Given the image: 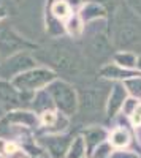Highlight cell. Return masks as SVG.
Segmentation results:
<instances>
[{"label": "cell", "instance_id": "cell-18", "mask_svg": "<svg viewBox=\"0 0 141 158\" xmlns=\"http://www.w3.org/2000/svg\"><path fill=\"white\" fill-rule=\"evenodd\" d=\"M127 142H129V136H127V133L124 130H114L113 135H111V144L116 147H124L127 146Z\"/></svg>", "mask_w": 141, "mask_h": 158}, {"label": "cell", "instance_id": "cell-29", "mask_svg": "<svg viewBox=\"0 0 141 158\" xmlns=\"http://www.w3.org/2000/svg\"><path fill=\"white\" fill-rule=\"evenodd\" d=\"M136 65H138V68H141V57H138V60H136Z\"/></svg>", "mask_w": 141, "mask_h": 158}, {"label": "cell", "instance_id": "cell-24", "mask_svg": "<svg viewBox=\"0 0 141 158\" xmlns=\"http://www.w3.org/2000/svg\"><path fill=\"white\" fill-rule=\"evenodd\" d=\"M109 158H138V156L135 153H132V152H116Z\"/></svg>", "mask_w": 141, "mask_h": 158}, {"label": "cell", "instance_id": "cell-5", "mask_svg": "<svg viewBox=\"0 0 141 158\" xmlns=\"http://www.w3.org/2000/svg\"><path fill=\"white\" fill-rule=\"evenodd\" d=\"M56 79V73L46 70V68H35V70H27L21 74H18L13 79V85L16 89L27 92V90H35L40 89Z\"/></svg>", "mask_w": 141, "mask_h": 158}, {"label": "cell", "instance_id": "cell-30", "mask_svg": "<svg viewBox=\"0 0 141 158\" xmlns=\"http://www.w3.org/2000/svg\"><path fill=\"white\" fill-rule=\"evenodd\" d=\"M41 158H46V156H41Z\"/></svg>", "mask_w": 141, "mask_h": 158}, {"label": "cell", "instance_id": "cell-10", "mask_svg": "<svg viewBox=\"0 0 141 158\" xmlns=\"http://www.w3.org/2000/svg\"><path fill=\"white\" fill-rule=\"evenodd\" d=\"M125 95H127V92H125L122 84H116L113 87L111 94H109V98H108V111H106L109 117L116 115V112L121 109V106L125 101Z\"/></svg>", "mask_w": 141, "mask_h": 158}, {"label": "cell", "instance_id": "cell-14", "mask_svg": "<svg viewBox=\"0 0 141 158\" xmlns=\"http://www.w3.org/2000/svg\"><path fill=\"white\" fill-rule=\"evenodd\" d=\"M100 73H101V76H105V77H122V79H129L130 76H135V73H132L129 70H121L118 67H111V65L101 68Z\"/></svg>", "mask_w": 141, "mask_h": 158}, {"label": "cell", "instance_id": "cell-26", "mask_svg": "<svg viewBox=\"0 0 141 158\" xmlns=\"http://www.w3.org/2000/svg\"><path fill=\"white\" fill-rule=\"evenodd\" d=\"M133 106H136V101H135V100H129V101H127L125 112H127V114H132V108H133Z\"/></svg>", "mask_w": 141, "mask_h": 158}, {"label": "cell", "instance_id": "cell-12", "mask_svg": "<svg viewBox=\"0 0 141 158\" xmlns=\"http://www.w3.org/2000/svg\"><path fill=\"white\" fill-rule=\"evenodd\" d=\"M8 120L13 123H24L27 127H36V117L32 112H11L8 114Z\"/></svg>", "mask_w": 141, "mask_h": 158}, {"label": "cell", "instance_id": "cell-13", "mask_svg": "<svg viewBox=\"0 0 141 158\" xmlns=\"http://www.w3.org/2000/svg\"><path fill=\"white\" fill-rule=\"evenodd\" d=\"M103 139H105V131H103V130L94 128V130L86 131V139H84V141L87 142L89 149H94L95 146H100Z\"/></svg>", "mask_w": 141, "mask_h": 158}, {"label": "cell", "instance_id": "cell-4", "mask_svg": "<svg viewBox=\"0 0 141 158\" xmlns=\"http://www.w3.org/2000/svg\"><path fill=\"white\" fill-rule=\"evenodd\" d=\"M48 92L53 97L56 106L65 114V115H73L78 111V95H76L75 89L67 84L65 81H54L49 82Z\"/></svg>", "mask_w": 141, "mask_h": 158}, {"label": "cell", "instance_id": "cell-28", "mask_svg": "<svg viewBox=\"0 0 141 158\" xmlns=\"http://www.w3.org/2000/svg\"><path fill=\"white\" fill-rule=\"evenodd\" d=\"M5 15H6V13H5V10H2V8H0V19H3V18H5Z\"/></svg>", "mask_w": 141, "mask_h": 158}, {"label": "cell", "instance_id": "cell-1", "mask_svg": "<svg viewBox=\"0 0 141 158\" xmlns=\"http://www.w3.org/2000/svg\"><path fill=\"white\" fill-rule=\"evenodd\" d=\"M38 54L41 60L48 62L57 73L68 77H83L87 73V65L81 52L65 41L51 43Z\"/></svg>", "mask_w": 141, "mask_h": 158}, {"label": "cell", "instance_id": "cell-27", "mask_svg": "<svg viewBox=\"0 0 141 158\" xmlns=\"http://www.w3.org/2000/svg\"><path fill=\"white\" fill-rule=\"evenodd\" d=\"M5 133V127H3V123H0V136H2Z\"/></svg>", "mask_w": 141, "mask_h": 158}, {"label": "cell", "instance_id": "cell-31", "mask_svg": "<svg viewBox=\"0 0 141 158\" xmlns=\"http://www.w3.org/2000/svg\"><path fill=\"white\" fill-rule=\"evenodd\" d=\"M18 2H19V0H18Z\"/></svg>", "mask_w": 141, "mask_h": 158}, {"label": "cell", "instance_id": "cell-25", "mask_svg": "<svg viewBox=\"0 0 141 158\" xmlns=\"http://www.w3.org/2000/svg\"><path fill=\"white\" fill-rule=\"evenodd\" d=\"M108 150H109V147L108 146H100L98 147V153H95V156L94 158H103V156H106L108 155Z\"/></svg>", "mask_w": 141, "mask_h": 158}, {"label": "cell", "instance_id": "cell-9", "mask_svg": "<svg viewBox=\"0 0 141 158\" xmlns=\"http://www.w3.org/2000/svg\"><path fill=\"white\" fill-rule=\"evenodd\" d=\"M45 144L53 158H63L70 149V136H53L46 138Z\"/></svg>", "mask_w": 141, "mask_h": 158}, {"label": "cell", "instance_id": "cell-19", "mask_svg": "<svg viewBox=\"0 0 141 158\" xmlns=\"http://www.w3.org/2000/svg\"><path fill=\"white\" fill-rule=\"evenodd\" d=\"M68 13H70V6H68L67 2L60 0V2L54 3V6H53V15H54V18H57V19H65V18L68 16Z\"/></svg>", "mask_w": 141, "mask_h": 158}, {"label": "cell", "instance_id": "cell-7", "mask_svg": "<svg viewBox=\"0 0 141 158\" xmlns=\"http://www.w3.org/2000/svg\"><path fill=\"white\" fill-rule=\"evenodd\" d=\"M35 65L33 57H30L25 52H21V54H15L11 56L8 60H5L3 63H0V76L2 77H13L18 76L24 71L30 70Z\"/></svg>", "mask_w": 141, "mask_h": 158}, {"label": "cell", "instance_id": "cell-8", "mask_svg": "<svg viewBox=\"0 0 141 158\" xmlns=\"http://www.w3.org/2000/svg\"><path fill=\"white\" fill-rule=\"evenodd\" d=\"M111 54V44L105 33H95L87 43V56L92 60H103Z\"/></svg>", "mask_w": 141, "mask_h": 158}, {"label": "cell", "instance_id": "cell-21", "mask_svg": "<svg viewBox=\"0 0 141 158\" xmlns=\"http://www.w3.org/2000/svg\"><path fill=\"white\" fill-rule=\"evenodd\" d=\"M35 106H36V109H43V108H49V97H48V94H40L36 97V103H35Z\"/></svg>", "mask_w": 141, "mask_h": 158}, {"label": "cell", "instance_id": "cell-23", "mask_svg": "<svg viewBox=\"0 0 141 158\" xmlns=\"http://www.w3.org/2000/svg\"><path fill=\"white\" fill-rule=\"evenodd\" d=\"M132 122L138 127V125H141V104H136L135 106V109H133V112H132Z\"/></svg>", "mask_w": 141, "mask_h": 158}, {"label": "cell", "instance_id": "cell-3", "mask_svg": "<svg viewBox=\"0 0 141 158\" xmlns=\"http://www.w3.org/2000/svg\"><path fill=\"white\" fill-rule=\"evenodd\" d=\"M106 85H91L79 90L78 97V114L83 118H98L106 106Z\"/></svg>", "mask_w": 141, "mask_h": 158}, {"label": "cell", "instance_id": "cell-16", "mask_svg": "<svg viewBox=\"0 0 141 158\" xmlns=\"http://www.w3.org/2000/svg\"><path fill=\"white\" fill-rule=\"evenodd\" d=\"M86 150V144L83 138H76L71 144H70V149H68V158H83Z\"/></svg>", "mask_w": 141, "mask_h": 158}, {"label": "cell", "instance_id": "cell-11", "mask_svg": "<svg viewBox=\"0 0 141 158\" xmlns=\"http://www.w3.org/2000/svg\"><path fill=\"white\" fill-rule=\"evenodd\" d=\"M21 100L22 98L19 97L16 89H13L5 81H0V103L6 104V106L15 108V106H19V104H21Z\"/></svg>", "mask_w": 141, "mask_h": 158}, {"label": "cell", "instance_id": "cell-2", "mask_svg": "<svg viewBox=\"0 0 141 158\" xmlns=\"http://www.w3.org/2000/svg\"><path fill=\"white\" fill-rule=\"evenodd\" d=\"M141 41V24L130 10H119L114 21V44L118 48H132Z\"/></svg>", "mask_w": 141, "mask_h": 158}, {"label": "cell", "instance_id": "cell-20", "mask_svg": "<svg viewBox=\"0 0 141 158\" xmlns=\"http://www.w3.org/2000/svg\"><path fill=\"white\" fill-rule=\"evenodd\" d=\"M125 87L135 97H141V77H129L125 81Z\"/></svg>", "mask_w": 141, "mask_h": 158}, {"label": "cell", "instance_id": "cell-17", "mask_svg": "<svg viewBox=\"0 0 141 158\" xmlns=\"http://www.w3.org/2000/svg\"><path fill=\"white\" fill-rule=\"evenodd\" d=\"M114 60H116V63H119L121 67H135L136 65V57L133 54H130V52H119V54L114 56Z\"/></svg>", "mask_w": 141, "mask_h": 158}, {"label": "cell", "instance_id": "cell-22", "mask_svg": "<svg viewBox=\"0 0 141 158\" xmlns=\"http://www.w3.org/2000/svg\"><path fill=\"white\" fill-rule=\"evenodd\" d=\"M127 5L130 6V10L135 15L141 16V0H127Z\"/></svg>", "mask_w": 141, "mask_h": 158}, {"label": "cell", "instance_id": "cell-15", "mask_svg": "<svg viewBox=\"0 0 141 158\" xmlns=\"http://www.w3.org/2000/svg\"><path fill=\"white\" fill-rule=\"evenodd\" d=\"M81 16H83L84 21L97 19V18H103V16H105V10L101 8L100 5H97V3H92V5H87V6L83 8Z\"/></svg>", "mask_w": 141, "mask_h": 158}, {"label": "cell", "instance_id": "cell-6", "mask_svg": "<svg viewBox=\"0 0 141 158\" xmlns=\"http://www.w3.org/2000/svg\"><path fill=\"white\" fill-rule=\"evenodd\" d=\"M27 48H33V44L25 41L13 29H10V27L0 29V56L2 57L15 56L16 52H19L22 49H27Z\"/></svg>", "mask_w": 141, "mask_h": 158}]
</instances>
